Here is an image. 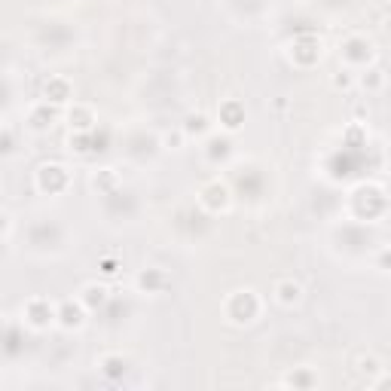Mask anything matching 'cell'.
<instances>
[{
    "label": "cell",
    "instance_id": "obj_4",
    "mask_svg": "<svg viewBox=\"0 0 391 391\" xmlns=\"http://www.w3.org/2000/svg\"><path fill=\"white\" fill-rule=\"evenodd\" d=\"M86 309L83 306V300L76 297V300H64L62 306H58V327H64V330H80L86 324Z\"/></svg>",
    "mask_w": 391,
    "mask_h": 391
},
{
    "label": "cell",
    "instance_id": "obj_10",
    "mask_svg": "<svg viewBox=\"0 0 391 391\" xmlns=\"http://www.w3.org/2000/svg\"><path fill=\"white\" fill-rule=\"evenodd\" d=\"M107 297H110V290H107V285H98V281H89V285L80 288V300H83V306L89 312L98 309V306H104Z\"/></svg>",
    "mask_w": 391,
    "mask_h": 391
},
{
    "label": "cell",
    "instance_id": "obj_19",
    "mask_svg": "<svg viewBox=\"0 0 391 391\" xmlns=\"http://www.w3.org/2000/svg\"><path fill=\"white\" fill-rule=\"evenodd\" d=\"M379 364H376V358H361V367L358 370H376Z\"/></svg>",
    "mask_w": 391,
    "mask_h": 391
},
{
    "label": "cell",
    "instance_id": "obj_11",
    "mask_svg": "<svg viewBox=\"0 0 391 391\" xmlns=\"http://www.w3.org/2000/svg\"><path fill=\"white\" fill-rule=\"evenodd\" d=\"M211 129H214V123L205 113H190L187 120H183V132H187V138H205Z\"/></svg>",
    "mask_w": 391,
    "mask_h": 391
},
{
    "label": "cell",
    "instance_id": "obj_15",
    "mask_svg": "<svg viewBox=\"0 0 391 391\" xmlns=\"http://www.w3.org/2000/svg\"><path fill=\"white\" fill-rule=\"evenodd\" d=\"M116 181H120V178H116L113 169H98V171L92 174V187H95V190H98V187H101V190H110V187H116Z\"/></svg>",
    "mask_w": 391,
    "mask_h": 391
},
{
    "label": "cell",
    "instance_id": "obj_3",
    "mask_svg": "<svg viewBox=\"0 0 391 391\" xmlns=\"http://www.w3.org/2000/svg\"><path fill=\"white\" fill-rule=\"evenodd\" d=\"M199 205L202 208H208V211H227L230 208V190L223 187L220 181H208V183H202V190H199Z\"/></svg>",
    "mask_w": 391,
    "mask_h": 391
},
{
    "label": "cell",
    "instance_id": "obj_9",
    "mask_svg": "<svg viewBox=\"0 0 391 391\" xmlns=\"http://www.w3.org/2000/svg\"><path fill=\"white\" fill-rule=\"evenodd\" d=\"M217 120H220V125H223L227 132H236V129H242V123H244V107H242L239 101H227V104H220Z\"/></svg>",
    "mask_w": 391,
    "mask_h": 391
},
{
    "label": "cell",
    "instance_id": "obj_18",
    "mask_svg": "<svg viewBox=\"0 0 391 391\" xmlns=\"http://www.w3.org/2000/svg\"><path fill=\"white\" fill-rule=\"evenodd\" d=\"M370 385H373V388H388V385H391V376L385 373V376H379V379H373V382H370Z\"/></svg>",
    "mask_w": 391,
    "mask_h": 391
},
{
    "label": "cell",
    "instance_id": "obj_5",
    "mask_svg": "<svg viewBox=\"0 0 391 391\" xmlns=\"http://www.w3.org/2000/svg\"><path fill=\"white\" fill-rule=\"evenodd\" d=\"M74 98V86L64 76H49V83L43 86V101L55 104V107H67Z\"/></svg>",
    "mask_w": 391,
    "mask_h": 391
},
{
    "label": "cell",
    "instance_id": "obj_6",
    "mask_svg": "<svg viewBox=\"0 0 391 391\" xmlns=\"http://www.w3.org/2000/svg\"><path fill=\"white\" fill-rule=\"evenodd\" d=\"M272 300L278 302V306H297V302L302 300V285L300 281H293V278H278L276 285H272Z\"/></svg>",
    "mask_w": 391,
    "mask_h": 391
},
{
    "label": "cell",
    "instance_id": "obj_13",
    "mask_svg": "<svg viewBox=\"0 0 391 391\" xmlns=\"http://www.w3.org/2000/svg\"><path fill=\"white\" fill-rule=\"evenodd\" d=\"M330 86H334V89L339 92H348L351 89V86H358V74L355 71H351V67H339V71L334 74V76H330Z\"/></svg>",
    "mask_w": 391,
    "mask_h": 391
},
{
    "label": "cell",
    "instance_id": "obj_7",
    "mask_svg": "<svg viewBox=\"0 0 391 391\" xmlns=\"http://www.w3.org/2000/svg\"><path fill=\"white\" fill-rule=\"evenodd\" d=\"M95 110L89 104H74V107H67V125L76 132V135H86V132H92L95 129Z\"/></svg>",
    "mask_w": 391,
    "mask_h": 391
},
{
    "label": "cell",
    "instance_id": "obj_20",
    "mask_svg": "<svg viewBox=\"0 0 391 391\" xmlns=\"http://www.w3.org/2000/svg\"><path fill=\"white\" fill-rule=\"evenodd\" d=\"M382 31H385V34H391V16H385V18H382Z\"/></svg>",
    "mask_w": 391,
    "mask_h": 391
},
{
    "label": "cell",
    "instance_id": "obj_16",
    "mask_svg": "<svg viewBox=\"0 0 391 391\" xmlns=\"http://www.w3.org/2000/svg\"><path fill=\"white\" fill-rule=\"evenodd\" d=\"M183 144H187V132H183V125H181V129H174V132H165L162 135V147H165V150H183Z\"/></svg>",
    "mask_w": 391,
    "mask_h": 391
},
{
    "label": "cell",
    "instance_id": "obj_1",
    "mask_svg": "<svg viewBox=\"0 0 391 391\" xmlns=\"http://www.w3.org/2000/svg\"><path fill=\"white\" fill-rule=\"evenodd\" d=\"M22 315H25V321H28V324H31L34 330H46V327L58 324V309H55L49 300H43V297L28 300L25 306H22Z\"/></svg>",
    "mask_w": 391,
    "mask_h": 391
},
{
    "label": "cell",
    "instance_id": "obj_14",
    "mask_svg": "<svg viewBox=\"0 0 391 391\" xmlns=\"http://www.w3.org/2000/svg\"><path fill=\"white\" fill-rule=\"evenodd\" d=\"M162 281H165V278H162V272H159V269H144L141 276H138V281H135V285H138L141 290H150V293H153L156 288L162 285Z\"/></svg>",
    "mask_w": 391,
    "mask_h": 391
},
{
    "label": "cell",
    "instance_id": "obj_8",
    "mask_svg": "<svg viewBox=\"0 0 391 391\" xmlns=\"http://www.w3.org/2000/svg\"><path fill=\"white\" fill-rule=\"evenodd\" d=\"M55 120H58V110H55V104H49V101L34 104L31 113H28V125H31L34 132H49L55 125Z\"/></svg>",
    "mask_w": 391,
    "mask_h": 391
},
{
    "label": "cell",
    "instance_id": "obj_17",
    "mask_svg": "<svg viewBox=\"0 0 391 391\" xmlns=\"http://www.w3.org/2000/svg\"><path fill=\"white\" fill-rule=\"evenodd\" d=\"M98 269H101V276L113 278L116 272H120V260H116V257H101V263H98Z\"/></svg>",
    "mask_w": 391,
    "mask_h": 391
},
{
    "label": "cell",
    "instance_id": "obj_2",
    "mask_svg": "<svg viewBox=\"0 0 391 391\" xmlns=\"http://www.w3.org/2000/svg\"><path fill=\"white\" fill-rule=\"evenodd\" d=\"M37 187H40L43 193H58V190H64L67 187V181H71V174H67L64 165H58V162H46L37 169Z\"/></svg>",
    "mask_w": 391,
    "mask_h": 391
},
{
    "label": "cell",
    "instance_id": "obj_12",
    "mask_svg": "<svg viewBox=\"0 0 391 391\" xmlns=\"http://www.w3.org/2000/svg\"><path fill=\"white\" fill-rule=\"evenodd\" d=\"M358 86L367 92H379L385 86V71L382 67H367V71L358 74Z\"/></svg>",
    "mask_w": 391,
    "mask_h": 391
}]
</instances>
